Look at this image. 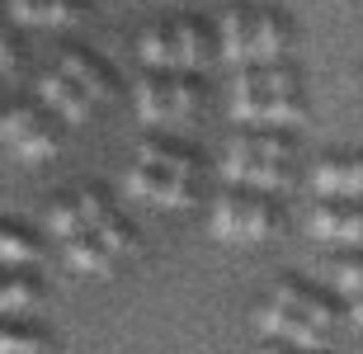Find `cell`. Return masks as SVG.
<instances>
[{
    "label": "cell",
    "instance_id": "29",
    "mask_svg": "<svg viewBox=\"0 0 363 354\" xmlns=\"http://www.w3.org/2000/svg\"><path fill=\"white\" fill-rule=\"evenodd\" d=\"M302 354H330V350H302Z\"/></svg>",
    "mask_w": 363,
    "mask_h": 354
},
{
    "label": "cell",
    "instance_id": "10",
    "mask_svg": "<svg viewBox=\"0 0 363 354\" xmlns=\"http://www.w3.org/2000/svg\"><path fill=\"white\" fill-rule=\"evenodd\" d=\"M316 189L325 199H363V151H330L316 161Z\"/></svg>",
    "mask_w": 363,
    "mask_h": 354
},
{
    "label": "cell",
    "instance_id": "3",
    "mask_svg": "<svg viewBox=\"0 0 363 354\" xmlns=\"http://www.w3.org/2000/svg\"><path fill=\"white\" fill-rule=\"evenodd\" d=\"M62 128L67 123L48 114L33 99V104H10V109L0 114V142L14 151V156H24V161H48L57 147H62Z\"/></svg>",
    "mask_w": 363,
    "mask_h": 354
},
{
    "label": "cell",
    "instance_id": "25",
    "mask_svg": "<svg viewBox=\"0 0 363 354\" xmlns=\"http://www.w3.org/2000/svg\"><path fill=\"white\" fill-rule=\"evenodd\" d=\"M330 284H335L340 298H354V293H363V245L335 260V270H330Z\"/></svg>",
    "mask_w": 363,
    "mask_h": 354
},
{
    "label": "cell",
    "instance_id": "19",
    "mask_svg": "<svg viewBox=\"0 0 363 354\" xmlns=\"http://www.w3.org/2000/svg\"><path fill=\"white\" fill-rule=\"evenodd\" d=\"M57 245H62L67 265H71V270H81V274H108V270H113V255L99 245V236H94L90 227L76 232V236H67V241H57Z\"/></svg>",
    "mask_w": 363,
    "mask_h": 354
},
{
    "label": "cell",
    "instance_id": "18",
    "mask_svg": "<svg viewBox=\"0 0 363 354\" xmlns=\"http://www.w3.org/2000/svg\"><path fill=\"white\" fill-rule=\"evenodd\" d=\"M43 302V284L33 270H0V316H28Z\"/></svg>",
    "mask_w": 363,
    "mask_h": 354
},
{
    "label": "cell",
    "instance_id": "4",
    "mask_svg": "<svg viewBox=\"0 0 363 354\" xmlns=\"http://www.w3.org/2000/svg\"><path fill=\"white\" fill-rule=\"evenodd\" d=\"M142 123H175L199 109V81L189 71H147L133 90Z\"/></svg>",
    "mask_w": 363,
    "mask_h": 354
},
{
    "label": "cell",
    "instance_id": "24",
    "mask_svg": "<svg viewBox=\"0 0 363 354\" xmlns=\"http://www.w3.org/2000/svg\"><path fill=\"white\" fill-rule=\"evenodd\" d=\"M52 341L38 326H0V354H48Z\"/></svg>",
    "mask_w": 363,
    "mask_h": 354
},
{
    "label": "cell",
    "instance_id": "28",
    "mask_svg": "<svg viewBox=\"0 0 363 354\" xmlns=\"http://www.w3.org/2000/svg\"><path fill=\"white\" fill-rule=\"evenodd\" d=\"M350 316H354V326H363V293L350 298Z\"/></svg>",
    "mask_w": 363,
    "mask_h": 354
},
{
    "label": "cell",
    "instance_id": "27",
    "mask_svg": "<svg viewBox=\"0 0 363 354\" xmlns=\"http://www.w3.org/2000/svg\"><path fill=\"white\" fill-rule=\"evenodd\" d=\"M255 354H302V350H297V345H288V341H264Z\"/></svg>",
    "mask_w": 363,
    "mask_h": 354
},
{
    "label": "cell",
    "instance_id": "9",
    "mask_svg": "<svg viewBox=\"0 0 363 354\" xmlns=\"http://www.w3.org/2000/svg\"><path fill=\"white\" fill-rule=\"evenodd\" d=\"M222 175L227 184H241V189L255 194H283L293 189V165L288 161H255V156H222Z\"/></svg>",
    "mask_w": 363,
    "mask_h": 354
},
{
    "label": "cell",
    "instance_id": "15",
    "mask_svg": "<svg viewBox=\"0 0 363 354\" xmlns=\"http://www.w3.org/2000/svg\"><path fill=\"white\" fill-rule=\"evenodd\" d=\"M175 48H179V71H189V76H199V71H208V62L217 57V33L203 19H175Z\"/></svg>",
    "mask_w": 363,
    "mask_h": 354
},
{
    "label": "cell",
    "instance_id": "20",
    "mask_svg": "<svg viewBox=\"0 0 363 354\" xmlns=\"http://www.w3.org/2000/svg\"><path fill=\"white\" fill-rule=\"evenodd\" d=\"M137 57L147 62V71H179V48H175V28L170 24H151L137 43Z\"/></svg>",
    "mask_w": 363,
    "mask_h": 354
},
{
    "label": "cell",
    "instance_id": "14",
    "mask_svg": "<svg viewBox=\"0 0 363 354\" xmlns=\"http://www.w3.org/2000/svg\"><path fill=\"white\" fill-rule=\"evenodd\" d=\"M57 71L67 76L76 90H81L90 104H99V99H108V90H113V76H108V67L99 62V57L81 52V48H67V52L57 57Z\"/></svg>",
    "mask_w": 363,
    "mask_h": 354
},
{
    "label": "cell",
    "instance_id": "21",
    "mask_svg": "<svg viewBox=\"0 0 363 354\" xmlns=\"http://www.w3.org/2000/svg\"><path fill=\"white\" fill-rule=\"evenodd\" d=\"M43 260V245L24 232V227H14V222H0V270H33Z\"/></svg>",
    "mask_w": 363,
    "mask_h": 354
},
{
    "label": "cell",
    "instance_id": "30",
    "mask_svg": "<svg viewBox=\"0 0 363 354\" xmlns=\"http://www.w3.org/2000/svg\"><path fill=\"white\" fill-rule=\"evenodd\" d=\"M0 28H10V24H5V14H0Z\"/></svg>",
    "mask_w": 363,
    "mask_h": 354
},
{
    "label": "cell",
    "instance_id": "7",
    "mask_svg": "<svg viewBox=\"0 0 363 354\" xmlns=\"http://www.w3.org/2000/svg\"><path fill=\"white\" fill-rule=\"evenodd\" d=\"M128 189L137 194V199H147V204L156 208H189L194 204V179H179L170 175V170H161V165H147V161H133V170H128Z\"/></svg>",
    "mask_w": 363,
    "mask_h": 354
},
{
    "label": "cell",
    "instance_id": "22",
    "mask_svg": "<svg viewBox=\"0 0 363 354\" xmlns=\"http://www.w3.org/2000/svg\"><path fill=\"white\" fill-rule=\"evenodd\" d=\"M94 236H99V245H104L108 255L118 260V255H133L137 250V232H133V222L128 218H118V213H108L104 222H99V227H90Z\"/></svg>",
    "mask_w": 363,
    "mask_h": 354
},
{
    "label": "cell",
    "instance_id": "11",
    "mask_svg": "<svg viewBox=\"0 0 363 354\" xmlns=\"http://www.w3.org/2000/svg\"><path fill=\"white\" fill-rule=\"evenodd\" d=\"M217 57H227L236 67H255V10L231 5L217 24Z\"/></svg>",
    "mask_w": 363,
    "mask_h": 354
},
{
    "label": "cell",
    "instance_id": "2",
    "mask_svg": "<svg viewBox=\"0 0 363 354\" xmlns=\"http://www.w3.org/2000/svg\"><path fill=\"white\" fill-rule=\"evenodd\" d=\"M213 236H222V241H269L274 232H279V204H274L269 194H255V189H241V184H231V189H222L213 199Z\"/></svg>",
    "mask_w": 363,
    "mask_h": 354
},
{
    "label": "cell",
    "instance_id": "12",
    "mask_svg": "<svg viewBox=\"0 0 363 354\" xmlns=\"http://www.w3.org/2000/svg\"><path fill=\"white\" fill-rule=\"evenodd\" d=\"M231 156H255V161H297V137L293 128H241L227 142Z\"/></svg>",
    "mask_w": 363,
    "mask_h": 354
},
{
    "label": "cell",
    "instance_id": "26",
    "mask_svg": "<svg viewBox=\"0 0 363 354\" xmlns=\"http://www.w3.org/2000/svg\"><path fill=\"white\" fill-rule=\"evenodd\" d=\"M71 199H76V208H81V222H85V227H99V222L113 213V204H108L104 189H76Z\"/></svg>",
    "mask_w": 363,
    "mask_h": 354
},
{
    "label": "cell",
    "instance_id": "5",
    "mask_svg": "<svg viewBox=\"0 0 363 354\" xmlns=\"http://www.w3.org/2000/svg\"><path fill=\"white\" fill-rule=\"evenodd\" d=\"M255 321L269 341H288V345H297V350H330V331H321L316 321H307V316L293 312V307H279L274 298L259 302Z\"/></svg>",
    "mask_w": 363,
    "mask_h": 354
},
{
    "label": "cell",
    "instance_id": "8",
    "mask_svg": "<svg viewBox=\"0 0 363 354\" xmlns=\"http://www.w3.org/2000/svg\"><path fill=\"white\" fill-rule=\"evenodd\" d=\"M269 298L279 302V307H293V312H302L307 321H316L321 331H330V336H335V326H340V302H335V293L311 288V284H302V279H279Z\"/></svg>",
    "mask_w": 363,
    "mask_h": 354
},
{
    "label": "cell",
    "instance_id": "13",
    "mask_svg": "<svg viewBox=\"0 0 363 354\" xmlns=\"http://www.w3.org/2000/svg\"><path fill=\"white\" fill-rule=\"evenodd\" d=\"M38 104H43L48 114H57V118L67 123V128H76V123L90 118V99H85L81 90H76V85H71L57 67L38 76Z\"/></svg>",
    "mask_w": 363,
    "mask_h": 354
},
{
    "label": "cell",
    "instance_id": "17",
    "mask_svg": "<svg viewBox=\"0 0 363 354\" xmlns=\"http://www.w3.org/2000/svg\"><path fill=\"white\" fill-rule=\"evenodd\" d=\"M137 161L161 165V170H170V175H179V179H194V184H199V175H203L199 156L189 147H179V142H165V137H147V142L137 147Z\"/></svg>",
    "mask_w": 363,
    "mask_h": 354
},
{
    "label": "cell",
    "instance_id": "23",
    "mask_svg": "<svg viewBox=\"0 0 363 354\" xmlns=\"http://www.w3.org/2000/svg\"><path fill=\"white\" fill-rule=\"evenodd\" d=\"M43 222H48V232H52L57 241H67V236L85 232V222H81V208H76V199H71V194H62V199H52V204H48V213H43Z\"/></svg>",
    "mask_w": 363,
    "mask_h": 354
},
{
    "label": "cell",
    "instance_id": "6",
    "mask_svg": "<svg viewBox=\"0 0 363 354\" xmlns=\"http://www.w3.org/2000/svg\"><path fill=\"white\" fill-rule=\"evenodd\" d=\"M311 236L359 250L363 245V199H321L311 208Z\"/></svg>",
    "mask_w": 363,
    "mask_h": 354
},
{
    "label": "cell",
    "instance_id": "16",
    "mask_svg": "<svg viewBox=\"0 0 363 354\" xmlns=\"http://www.w3.org/2000/svg\"><path fill=\"white\" fill-rule=\"evenodd\" d=\"M293 52V19L283 10H255V67L288 62Z\"/></svg>",
    "mask_w": 363,
    "mask_h": 354
},
{
    "label": "cell",
    "instance_id": "1",
    "mask_svg": "<svg viewBox=\"0 0 363 354\" xmlns=\"http://www.w3.org/2000/svg\"><path fill=\"white\" fill-rule=\"evenodd\" d=\"M231 114L245 128H297L307 118V95L288 62H264V67H241L236 90H231Z\"/></svg>",
    "mask_w": 363,
    "mask_h": 354
}]
</instances>
